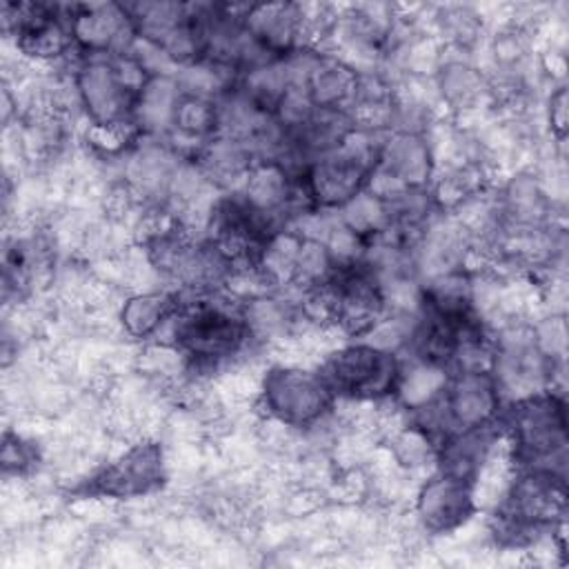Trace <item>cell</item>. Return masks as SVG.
I'll return each instance as SVG.
<instances>
[{"mask_svg": "<svg viewBox=\"0 0 569 569\" xmlns=\"http://www.w3.org/2000/svg\"><path fill=\"white\" fill-rule=\"evenodd\" d=\"M171 345H176L189 371H213L231 362L251 342L240 305L220 300L218 293H202L189 305H180L171 318Z\"/></svg>", "mask_w": 569, "mask_h": 569, "instance_id": "1", "label": "cell"}, {"mask_svg": "<svg viewBox=\"0 0 569 569\" xmlns=\"http://www.w3.org/2000/svg\"><path fill=\"white\" fill-rule=\"evenodd\" d=\"M507 442L516 469H547L565 476L567 418L562 396L542 391L511 402Z\"/></svg>", "mask_w": 569, "mask_h": 569, "instance_id": "2", "label": "cell"}, {"mask_svg": "<svg viewBox=\"0 0 569 569\" xmlns=\"http://www.w3.org/2000/svg\"><path fill=\"white\" fill-rule=\"evenodd\" d=\"M258 398L267 418L296 431L318 427L336 405V393L325 376L302 365H273L264 369Z\"/></svg>", "mask_w": 569, "mask_h": 569, "instance_id": "3", "label": "cell"}, {"mask_svg": "<svg viewBox=\"0 0 569 569\" xmlns=\"http://www.w3.org/2000/svg\"><path fill=\"white\" fill-rule=\"evenodd\" d=\"M320 373L336 396L353 402H382L393 396L400 360L393 351L360 340L327 353Z\"/></svg>", "mask_w": 569, "mask_h": 569, "instance_id": "4", "label": "cell"}, {"mask_svg": "<svg viewBox=\"0 0 569 569\" xmlns=\"http://www.w3.org/2000/svg\"><path fill=\"white\" fill-rule=\"evenodd\" d=\"M167 482V460L162 447L151 438H140L113 460L96 469L76 491L84 498H140Z\"/></svg>", "mask_w": 569, "mask_h": 569, "instance_id": "5", "label": "cell"}, {"mask_svg": "<svg viewBox=\"0 0 569 569\" xmlns=\"http://www.w3.org/2000/svg\"><path fill=\"white\" fill-rule=\"evenodd\" d=\"M73 87L89 122L113 124L131 120L138 91L124 82L111 56H84L76 67Z\"/></svg>", "mask_w": 569, "mask_h": 569, "instance_id": "6", "label": "cell"}, {"mask_svg": "<svg viewBox=\"0 0 569 569\" xmlns=\"http://www.w3.org/2000/svg\"><path fill=\"white\" fill-rule=\"evenodd\" d=\"M416 520L427 533H449L460 529L478 511L473 482L436 471L416 491Z\"/></svg>", "mask_w": 569, "mask_h": 569, "instance_id": "7", "label": "cell"}, {"mask_svg": "<svg viewBox=\"0 0 569 569\" xmlns=\"http://www.w3.org/2000/svg\"><path fill=\"white\" fill-rule=\"evenodd\" d=\"M73 44L84 56H116L131 51L136 29L122 4L89 2L64 4Z\"/></svg>", "mask_w": 569, "mask_h": 569, "instance_id": "8", "label": "cell"}, {"mask_svg": "<svg viewBox=\"0 0 569 569\" xmlns=\"http://www.w3.org/2000/svg\"><path fill=\"white\" fill-rule=\"evenodd\" d=\"M376 167L407 189H427L436 171L431 142L418 131H393L382 138Z\"/></svg>", "mask_w": 569, "mask_h": 569, "instance_id": "9", "label": "cell"}, {"mask_svg": "<svg viewBox=\"0 0 569 569\" xmlns=\"http://www.w3.org/2000/svg\"><path fill=\"white\" fill-rule=\"evenodd\" d=\"M242 24L249 38L273 58H287L289 53L300 49V42H302L300 4H289V2L249 4Z\"/></svg>", "mask_w": 569, "mask_h": 569, "instance_id": "10", "label": "cell"}, {"mask_svg": "<svg viewBox=\"0 0 569 569\" xmlns=\"http://www.w3.org/2000/svg\"><path fill=\"white\" fill-rule=\"evenodd\" d=\"M360 71L340 56L318 53L302 80V89L316 109L345 111L353 107Z\"/></svg>", "mask_w": 569, "mask_h": 569, "instance_id": "11", "label": "cell"}, {"mask_svg": "<svg viewBox=\"0 0 569 569\" xmlns=\"http://www.w3.org/2000/svg\"><path fill=\"white\" fill-rule=\"evenodd\" d=\"M496 216L502 229L549 227L551 198L538 178L520 173L500 189Z\"/></svg>", "mask_w": 569, "mask_h": 569, "instance_id": "12", "label": "cell"}, {"mask_svg": "<svg viewBox=\"0 0 569 569\" xmlns=\"http://www.w3.org/2000/svg\"><path fill=\"white\" fill-rule=\"evenodd\" d=\"M180 296L169 289H149L127 296L118 309L122 331L133 340H149L178 313Z\"/></svg>", "mask_w": 569, "mask_h": 569, "instance_id": "13", "label": "cell"}, {"mask_svg": "<svg viewBox=\"0 0 569 569\" xmlns=\"http://www.w3.org/2000/svg\"><path fill=\"white\" fill-rule=\"evenodd\" d=\"M182 96L180 80L171 73H153L136 98L131 122L142 136L162 138L171 131L176 104Z\"/></svg>", "mask_w": 569, "mask_h": 569, "instance_id": "14", "label": "cell"}, {"mask_svg": "<svg viewBox=\"0 0 569 569\" xmlns=\"http://www.w3.org/2000/svg\"><path fill=\"white\" fill-rule=\"evenodd\" d=\"M449 376V367L413 356L411 365L400 362V373L393 389L396 402L407 413H418L440 398Z\"/></svg>", "mask_w": 569, "mask_h": 569, "instance_id": "15", "label": "cell"}, {"mask_svg": "<svg viewBox=\"0 0 569 569\" xmlns=\"http://www.w3.org/2000/svg\"><path fill=\"white\" fill-rule=\"evenodd\" d=\"M387 453L400 471H418L438 462L440 438L422 422H402L387 436Z\"/></svg>", "mask_w": 569, "mask_h": 569, "instance_id": "16", "label": "cell"}, {"mask_svg": "<svg viewBox=\"0 0 569 569\" xmlns=\"http://www.w3.org/2000/svg\"><path fill=\"white\" fill-rule=\"evenodd\" d=\"M218 133V104L211 96H200L182 89V96L176 104L173 124H171V140L180 142H196L200 149L207 140Z\"/></svg>", "mask_w": 569, "mask_h": 569, "instance_id": "17", "label": "cell"}, {"mask_svg": "<svg viewBox=\"0 0 569 569\" xmlns=\"http://www.w3.org/2000/svg\"><path fill=\"white\" fill-rule=\"evenodd\" d=\"M433 76L442 102H447L451 109L473 107L480 100V96L489 89L480 69L465 58L442 56V62Z\"/></svg>", "mask_w": 569, "mask_h": 569, "instance_id": "18", "label": "cell"}, {"mask_svg": "<svg viewBox=\"0 0 569 569\" xmlns=\"http://www.w3.org/2000/svg\"><path fill=\"white\" fill-rule=\"evenodd\" d=\"M338 218L365 240H373L393 227V213L389 202L367 189H362L345 207H340Z\"/></svg>", "mask_w": 569, "mask_h": 569, "instance_id": "19", "label": "cell"}, {"mask_svg": "<svg viewBox=\"0 0 569 569\" xmlns=\"http://www.w3.org/2000/svg\"><path fill=\"white\" fill-rule=\"evenodd\" d=\"M336 273H338V264L331 258L327 244L322 240L302 236L300 247H298V256H296L293 282L291 284L298 287L300 291H307V289H316V287H322V284L331 282Z\"/></svg>", "mask_w": 569, "mask_h": 569, "instance_id": "20", "label": "cell"}, {"mask_svg": "<svg viewBox=\"0 0 569 569\" xmlns=\"http://www.w3.org/2000/svg\"><path fill=\"white\" fill-rule=\"evenodd\" d=\"M140 129L129 120V122H113V124H96L89 122L84 129V142L93 149V153L102 158H116L122 153H129L138 140H140Z\"/></svg>", "mask_w": 569, "mask_h": 569, "instance_id": "21", "label": "cell"}, {"mask_svg": "<svg viewBox=\"0 0 569 569\" xmlns=\"http://www.w3.org/2000/svg\"><path fill=\"white\" fill-rule=\"evenodd\" d=\"M40 462V449L31 438L18 431H7L2 440V469L4 476H24Z\"/></svg>", "mask_w": 569, "mask_h": 569, "instance_id": "22", "label": "cell"}, {"mask_svg": "<svg viewBox=\"0 0 569 569\" xmlns=\"http://www.w3.org/2000/svg\"><path fill=\"white\" fill-rule=\"evenodd\" d=\"M533 331V340L538 345V349L556 360L562 362L565 360V347H567V329H565V318L562 313H551L547 318H542L540 322L531 325Z\"/></svg>", "mask_w": 569, "mask_h": 569, "instance_id": "23", "label": "cell"}, {"mask_svg": "<svg viewBox=\"0 0 569 569\" xmlns=\"http://www.w3.org/2000/svg\"><path fill=\"white\" fill-rule=\"evenodd\" d=\"M547 120L551 127V133L562 140L567 131V89L560 84L556 91L549 96V109H547Z\"/></svg>", "mask_w": 569, "mask_h": 569, "instance_id": "24", "label": "cell"}]
</instances>
